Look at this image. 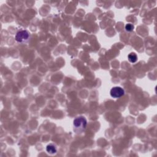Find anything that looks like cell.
<instances>
[{
	"label": "cell",
	"instance_id": "1",
	"mask_svg": "<svg viewBox=\"0 0 157 157\" xmlns=\"http://www.w3.org/2000/svg\"><path fill=\"white\" fill-rule=\"evenodd\" d=\"M87 120L83 117H79L76 118L73 122V124L75 126V128L80 129L85 128L87 126Z\"/></svg>",
	"mask_w": 157,
	"mask_h": 157
},
{
	"label": "cell",
	"instance_id": "2",
	"mask_svg": "<svg viewBox=\"0 0 157 157\" xmlns=\"http://www.w3.org/2000/svg\"><path fill=\"white\" fill-rule=\"evenodd\" d=\"M30 34L29 33L26 31V30H21L17 32L16 36V39L18 43H22L26 39H28L29 37Z\"/></svg>",
	"mask_w": 157,
	"mask_h": 157
},
{
	"label": "cell",
	"instance_id": "6",
	"mask_svg": "<svg viewBox=\"0 0 157 157\" xmlns=\"http://www.w3.org/2000/svg\"><path fill=\"white\" fill-rule=\"evenodd\" d=\"M125 29L127 32H132L134 29V25L131 24H126L125 26Z\"/></svg>",
	"mask_w": 157,
	"mask_h": 157
},
{
	"label": "cell",
	"instance_id": "4",
	"mask_svg": "<svg viewBox=\"0 0 157 157\" xmlns=\"http://www.w3.org/2000/svg\"><path fill=\"white\" fill-rule=\"evenodd\" d=\"M46 150L48 153H49V154H55V153L56 152V149L55 147L52 144H49L47 145L46 147Z\"/></svg>",
	"mask_w": 157,
	"mask_h": 157
},
{
	"label": "cell",
	"instance_id": "3",
	"mask_svg": "<svg viewBox=\"0 0 157 157\" xmlns=\"http://www.w3.org/2000/svg\"><path fill=\"white\" fill-rule=\"evenodd\" d=\"M110 93L112 97L114 98H118L122 97L124 95V90L121 87H115L111 89Z\"/></svg>",
	"mask_w": 157,
	"mask_h": 157
},
{
	"label": "cell",
	"instance_id": "5",
	"mask_svg": "<svg viewBox=\"0 0 157 157\" xmlns=\"http://www.w3.org/2000/svg\"><path fill=\"white\" fill-rule=\"evenodd\" d=\"M137 60V56L135 53H131L128 55V60L131 63H135Z\"/></svg>",
	"mask_w": 157,
	"mask_h": 157
}]
</instances>
